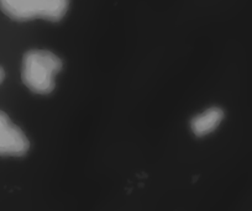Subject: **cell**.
I'll return each instance as SVG.
<instances>
[{
    "instance_id": "cell-3",
    "label": "cell",
    "mask_w": 252,
    "mask_h": 211,
    "mask_svg": "<svg viewBox=\"0 0 252 211\" xmlns=\"http://www.w3.org/2000/svg\"><path fill=\"white\" fill-rule=\"evenodd\" d=\"M30 150V141L8 114L0 110V157H23Z\"/></svg>"
},
{
    "instance_id": "cell-5",
    "label": "cell",
    "mask_w": 252,
    "mask_h": 211,
    "mask_svg": "<svg viewBox=\"0 0 252 211\" xmlns=\"http://www.w3.org/2000/svg\"><path fill=\"white\" fill-rule=\"evenodd\" d=\"M4 78H5V72H4V69L1 67H0V84L3 83Z\"/></svg>"
},
{
    "instance_id": "cell-4",
    "label": "cell",
    "mask_w": 252,
    "mask_h": 211,
    "mask_svg": "<svg viewBox=\"0 0 252 211\" xmlns=\"http://www.w3.org/2000/svg\"><path fill=\"white\" fill-rule=\"evenodd\" d=\"M224 110L218 106H212L199 115L194 116L190 121V130L197 137H203L219 127L224 120Z\"/></svg>"
},
{
    "instance_id": "cell-1",
    "label": "cell",
    "mask_w": 252,
    "mask_h": 211,
    "mask_svg": "<svg viewBox=\"0 0 252 211\" xmlns=\"http://www.w3.org/2000/svg\"><path fill=\"white\" fill-rule=\"evenodd\" d=\"M62 65V60L55 53L46 50H31L23 58L21 78L31 91L46 95L55 89V78Z\"/></svg>"
},
{
    "instance_id": "cell-2",
    "label": "cell",
    "mask_w": 252,
    "mask_h": 211,
    "mask_svg": "<svg viewBox=\"0 0 252 211\" xmlns=\"http://www.w3.org/2000/svg\"><path fill=\"white\" fill-rule=\"evenodd\" d=\"M69 8V0H0V9L15 21H30L33 19L62 20Z\"/></svg>"
}]
</instances>
